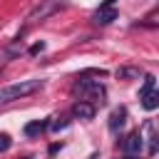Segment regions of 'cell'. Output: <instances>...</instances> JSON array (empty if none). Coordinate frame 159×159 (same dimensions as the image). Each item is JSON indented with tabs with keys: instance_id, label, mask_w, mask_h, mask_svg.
I'll list each match as a JSON object with an SVG mask.
<instances>
[{
	"instance_id": "obj_4",
	"label": "cell",
	"mask_w": 159,
	"mask_h": 159,
	"mask_svg": "<svg viewBox=\"0 0 159 159\" xmlns=\"http://www.w3.org/2000/svg\"><path fill=\"white\" fill-rule=\"evenodd\" d=\"M142 144H144V142H142V134H139V132H132V134L122 142V149H124V154L137 157V154L142 152Z\"/></svg>"
},
{
	"instance_id": "obj_8",
	"label": "cell",
	"mask_w": 159,
	"mask_h": 159,
	"mask_svg": "<svg viewBox=\"0 0 159 159\" xmlns=\"http://www.w3.org/2000/svg\"><path fill=\"white\" fill-rule=\"evenodd\" d=\"M124 117H127V109H124V107L114 109V112L109 114V132H119V129L124 127Z\"/></svg>"
},
{
	"instance_id": "obj_15",
	"label": "cell",
	"mask_w": 159,
	"mask_h": 159,
	"mask_svg": "<svg viewBox=\"0 0 159 159\" xmlns=\"http://www.w3.org/2000/svg\"><path fill=\"white\" fill-rule=\"evenodd\" d=\"M124 159H137V157H132V154H127V157H124Z\"/></svg>"
},
{
	"instance_id": "obj_12",
	"label": "cell",
	"mask_w": 159,
	"mask_h": 159,
	"mask_svg": "<svg viewBox=\"0 0 159 159\" xmlns=\"http://www.w3.org/2000/svg\"><path fill=\"white\" fill-rule=\"evenodd\" d=\"M10 147H12V139L7 134H0V152H7Z\"/></svg>"
},
{
	"instance_id": "obj_6",
	"label": "cell",
	"mask_w": 159,
	"mask_h": 159,
	"mask_svg": "<svg viewBox=\"0 0 159 159\" xmlns=\"http://www.w3.org/2000/svg\"><path fill=\"white\" fill-rule=\"evenodd\" d=\"M92 20L97 22V25H107V22H112V20H117V10L114 7H107V5H102L94 15H92Z\"/></svg>"
},
{
	"instance_id": "obj_2",
	"label": "cell",
	"mask_w": 159,
	"mask_h": 159,
	"mask_svg": "<svg viewBox=\"0 0 159 159\" xmlns=\"http://www.w3.org/2000/svg\"><path fill=\"white\" fill-rule=\"evenodd\" d=\"M75 87L82 92V102H89V104H94V102H104V87H102L99 82L80 80Z\"/></svg>"
},
{
	"instance_id": "obj_1",
	"label": "cell",
	"mask_w": 159,
	"mask_h": 159,
	"mask_svg": "<svg viewBox=\"0 0 159 159\" xmlns=\"http://www.w3.org/2000/svg\"><path fill=\"white\" fill-rule=\"evenodd\" d=\"M42 87V80H22V82H15V84H7L0 89V102H12V99H20V97H27L32 92H37Z\"/></svg>"
},
{
	"instance_id": "obj_7",
	"label": "cell",
	"mask_w": 159,
	"mask_h": 159,
	"mask_svg": "<svg viewBox=\"0 0 159 159\" xmlns=\"http://www.w3.org/2000/svg\"><path fill=\"white\" fill-rule=\"evenodd\" d=\"M117 80H139L144 72L142 67H134V65H124V67H117Z\"/></svg>"
},
{
	"instance_id": "obj_3",
	"label": "cell",
	"mask_w": 159,
	"mask_h": 159,
	"mask_svg": "<svg viewBox=\"0 0 159 159\" xmlns=\"http://www.w3.org/2000/svg\"><path fill=\"white\" fill-rule=\"evenodd\" d=\"M60 5H62V0H42V2H40V5H37L30 15H27V20H30V22H37V20H42V17L52 15Z\"/></svg>"
},
{
	"instance_id": "obj_10",
	"label": "cell",
	"mask_w": 159,
	"mask_h": 159,
	"mask_svg": "<svg viewBox=\"0 0 159 159\" xmlns=\"http://www.w3.org/2000/svg\"><path fill=\"white\" fill-rule=\"evenodd\" d=\"M45 127H47V122H42V119L27 122V124H25V137H40V134L45 132Z\"/></svg>"
},
{
	"instance_id": "obj_5",
	"label": "cell",
	"mask_w": 159,
	"mask_h": 159,
	"mask_svg": "<svg viewBox=\"0 0 159 159\" xmlns=\"http://www.w3.org/2000/svg\"><path fill=\"white\" fill-rule=\"evenodd\" d=\"M94 112H97V107L94 104H89V102H75V107H72V114L75 117H80V119H92L94 117Z\"/></svg>"
},
{
	"instance_id": "obj_14",
	"label": "cell",
	"mask_w": 159,
	"mask_h": 159,
	"mask_svg": "<svg viewBox=\"0 0 159 159\" xmlns=\"http://www.w3.org/2000/svg\"><path fill=\"white\" fill-rule=\"evenodd\" d=\"M42 50H45V45H42V42H37V45H32V50H30V52H32V55H37V52H42Z\"/></svg>"
},
{
	"instance_id": "obj_13",
	"label": "cell",
	"mask_w": 159,
	"mask_h": 159,
	"mask_svg": "<svg viewBox=\"0 0 159 159\" xmlns=\"http://www.w3.org/2000/svg\"><path fill=\"white\" fill-rule=\"evenodd\" d=\"M67 124H70V122H67V119H62V122H55V124H52V129H55V132H60V129H65Z\"/></svg>"
},
{
	"instance_id": "obj_9",
	"label": "cell",
	"mask_w": 159,
	"mask_h": 159,
	"mask_svg": "<svg viewBox=\"0 0 159 159\" xmlns=\"http://www.w3.org/2000/svg\"><path fill=\"white\" fill-rule=\"evenodd\" d=\"M142 99V107L147 109V112H154L157 107H159V92L157 89H152V92H147L144 97H139Z\"/></svg>"
},
{
	"instance_id": "obj_11",
	"label": "cell",
	"mask_w": 159,
	"mask_h": 159,
	"mask_svg": "<svg viewBox=\"0 0 159 159\" xmlns=\"http://www.w3.org/2000/svg\"><path fill=\"white\" fill-rule=\"evenodd\" d=\"M154 89V75H144V84H142V89H139V97H144L147 92H152Z\"/></svg>"
}]
</instances>
